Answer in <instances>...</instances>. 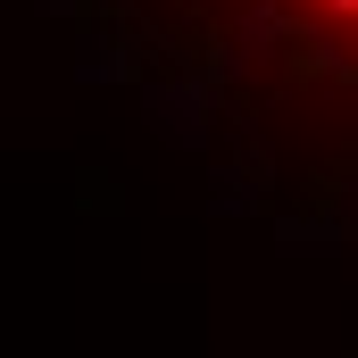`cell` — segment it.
I'll return each mask as SVG.
<instances>
[{
	"label": "cell",
	"instance_id": "6da1fadb",
	"mask_svg": "<svg viewBox=\"0 0 358 358\" xmlns=\"http://www.w3.org/2000/svg\"><path fill=\"white\" fill-rule=\"evenodd\" d=\"M325 17H342V25H358V0H317Z\"/></svg>",
	"mask_w": 358,
	"mask_h": 358
}]
</instances>
